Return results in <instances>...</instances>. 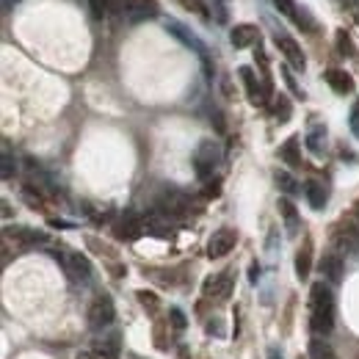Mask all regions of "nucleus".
I'll list each match as a JSON object with an SVG mask.
<instances>
[{
  "label": "nucleus",
  "mask_w": 359,
  "mask_h": 359,
  "mask_svg": "<svg viewBox=\"0 0 359 359\" xmlns=\"http://www.w3.org/2000/svg\"><path fill=\"white\" fill-rule=\"evenodd\" d=\"M304 196H307V202L313 205L315 210H323L326 208V188H323V182H318V180H310L307 185H304Z\"/></svg>",
  "instance_id": "16"
},
{
  "label": "nucleus",
  "mask_w": 359,
  "mask_h": 359,
  "mask_svg": "<svg viewBox=\"0 0 359 359\" xmlns=\"http://www.w3.org/2000/svg\"><path fill=\"white\" fill-rule=\"evenodd\" d=\"M14 172H17V166H14V161H11V155H8V149H3V180H11L14 177Z\"/></svg>",
  "instance_id": "28"
},
{
  "label": "nucleus",
  "mask_w": 359,
  "mask_h": 359,
  "mask_svg": "<svg viewBox=\"0 0 359 359\" xmlns=\"http://www.w3.org/2000/svg\"><path fill=\"white\" fill-rule=\"evenodd\" d=\"M158 14V3L155 0H133L130 3V11H128V20H149V17H155Z\"/></svg>",
  "instance_id": "14"
},
{
  "label": "nucleus",
  "mask_w": 359,
  "mask_h": 359,
  "mask_svg": "<svg viewBox=\"0 0 359 359\" xmlns=\"http://www.w3.org/2000/svg\"><path fill=\"white\" fill-rule=\"evenodd\" d=\"M276 185H279L285 194H296V191H299V182L293 180V175H287V172H276Z\"/></svg>",
  "instance_id": "25"
},
{
  "label": "nucleus",
  "mask_w": 359,
  "mask_h": 359,
  "mask_svg": "<svg viewBox=\"0 0 359 359\" xmlns=\"http://www.w3.org/2000/svg\"><path fill=\"white\" fill-rule=\"evenodd\" d=\"M279 213H282V219L287 222L290 232H296V226H299V213H296V208H293L290 199H279Z\"/></svg>",
  "instance_id": "24"
},
{
  "label": "nucleus",
  "mask_w": 359,
  "mask_h": 359,
  "mask_svg": "<svg viewBox=\"0 0 359 359\" xmlns=\"http://www.w3.org/2000/svg\"><path fill=\"white\" fill-rule=\"evenodd\" d=\"M348 3H357V0H348Z\"/></svg>",
  "instance_id": "39"
},
{
  "label": "nucleus",
  "mask_w": 359,
  "mask_h": 359,
  "mask_svg": "<svg viewBox=\"0 0 359 359\" xmlns=\"http://www.w3.org/2000/svg\"><path fill=\"white\" fill-rule=\"evenodd\" d=\"M320 273H323V279H329L332 285L343 282V273H346L343 257H340V255H323V260H320Z\"/></svg>",
  "instance_id": "9"
},
{
  "label": "nucleus",
  "mask_w": 359,
  "mask_h": 359,
  "mask_svg": "<svg viewBox=\"0 0 359 359\" xmlns=\"http://www.w3.org/2000/svg\"><path fill=\"white\" fill-rule=\"evenodd\" d=\"M97 354L105 359H116L119 357V337L111 334L108 340H100V343H97Z\"/></svg>",
  "instance_id": "23"
},
{
  "label": "nucleus",
  "mask_w": 359,
  "mask_h": 359,
  "mask_svg": "<svg viewBox=\"0 0 359 359\" xmlns=\"http://www.w3.org/2000/svg\"><path fill=\"white\" fill-rule=\"evenodd\" d=\"M191 208H194L191 196H188V194H182V191H177V188L163 191V194H161V199H158V210H161V213H166L169 219H182V216H188V213H191Z\"/></svg>",
  "instance_id": "3"
},
{
  "label": "nucleus",
  "mask_w": 359,
  "mask_h": 359,
  "mask_svg": "<svg viewBox=\"0 0 359 359\" xmlns=\"http://www.w3.org/2000/svg\"><path fill=\"white\" fill-rule=\"evenodd\" d=\"M14 238H17L20 243H28V246H34V243H45L47 241L45 232H36V229H28V226H17V229H14Z\"/></svg>",
  "instance_id": "21"
},
{
  "label": "nucleus",
  "mask_w": 359,
  "mask_h": 359,
  "mask_svg": "<svg viewBox=\"0 0 359 359\" xmlns=\"http://www.w3.org/2000/svg\"><path fill=\"white\" fill-rule=\"evenodd\" d=\"M116 318V307L111 302V296H97L89 307V323L91 329H108Z\"/></svg>",
  "instance_id": "6"
},
{
  "label": "nucleus",
  "mask_w": 359,
  "mask_h": 359,
  "mask_svg": "<svg viewBox=\"0 0 359 359\" xmlns=\"http://www.w3.org/2000/svg\"><path fill=\"white\" fill-rule=\"evenodd\" d=\"M91 6V14L97 17V20H102L108 11H111V0H89Z\"/></svg>",
  "instance_id": "26"
},
{
  "label": "nucleus",
  "mask_w": 359,
  "mask_h": 359,
  "mask_svg": "<svg viewBox=\"0 0 359 359\" xmlns=\"http://www.w3.org/2000/svg\"><path fill=\"white\" fill-rule=\"evenodd\" d=\"M310 359H340V357L334 354V348H332L326 340L313 337V340H310Z\"/></svg>",
  "instance_id": "19"
},
{
  "label": "nucleus",
  "mask_w": 359,
  "mask_h": 359,
  "mask_svg": "<svg viewBox=\"0 0 359 359\" xmlns=\"http://www.w3.org/2000/svg\"><path fill=\"white\" fill-rule=\"evenodd\" d=\"M257 28L255 25H235L232 28V34H229V42H232V47H249L257 42Z\"/></svg>",
  "instance_id": "13"
},
{
  "label": "nucleus",
  "mask_w": 359,
  "mask_h": 359,
  "mask_svg": "<svg viewBox=\"0 0 359 359\" xmlns=\"http://www.w3.org/2000/svg\"><path fill=\"white\" fill-rule=\"evenodd\" d=\"M238 75H241V78H243V83H246V94H249L252 105H266L271 97H273V91H271V81L269 78L257 81V75H255V69H252V67H241V69H238Z\"/></svg>",
  "instance_id": "4"
},
{
  "label": "nucleus",
  "mask_w": 359,
  "mask_h": 359,
  "mask_svg": "<svg viewBox=\"0 0 359 359\" xmlns=\"http://www.w3.org/2000/svg\"><path fill=\"white\" fill-rule=\"evenodd\" d=\"M116 235H119L122 241H135V238L141 235V222L135 219L133 213H128V216L119 222V226H116Z\"/></svg>",
  "instance_id": "17"
},
{
  "label": "nucleus",
  "mask_w": 359,
  "mask_h": 359,
  "mask_svg": "<svg viewBox=\"0 0 359 359\" xmlns=\"http://www.w3.org/2000/svg\"><path fill=\"white\" fill-rule=\"evenodd\" d=\"M310 271H313V241L307 238L302 243V249L296 252V273H299V279H307Z\"/></svg>",
  "instance_id": "12"
},
{
  "label": "nucleus",
  "mask_w": 359,
  "mask_h": 359,
  "mask_svg": "<svg viewBox=\"0 0 359 359\" xmlns=\"http://www.w3.org/2000/svg\"><path fill=\"white\" fill-rule=\"evenodd\" d=\"M235 243H238V232H235V229H229V226L216 229V232L210 235V241H208V257H210V260L226 257V255L235 249Z\"/></svg>",
  "instance_id": "5"
},
{
  "label": "nucleus",
  "mask_w": 359,
  "mask_h": 359,
  "mask_svg": "<svg viewBox=\"0 0 359 359\" xmlns=\"http://www.w3.org/2000/svg\"><path fill=\"white\" fill-rule=\"evenodd\" d=\"M337 47H340V53H343V55H348V53H351V42H348V36H346L343 31L337 34Z\"/></svg>",
  "instance_id": "32"
},
{
  "label": "nucleus",
  "mask_w": 359,
  "mask_h": 359,
  "mask_svg": "<svg viewBox=\"0 0 359 359\" xmlns=\"http://www.w3.org/2000/svg\"><path fill=\"white\" fill-rule=\"evenodd\" d=\"M169 315H172V323H175V329H185V323H188V320H185V315L180 313L177 307H172V310H169Z\"/></svg>",
  "instance_id": "31"
},
{
  "label": "nucleus",
  "mask_w": 359,
  "mask_h": 359,
  "mask_svg": "<svg viewBox=\"0 0 359 359\" xmlns=\"http://www.w3.org/2000/svg\"><path fill=\"white\" fill-rule=\"evenodd\" d=\"M310 326L315 334H332L334 329V293L326 282H315L310 290Z\"/></svg>",
  "instance_id": "1"
},
{
  "label": "nucleus",
  "mask_w": 359,
  "mask_h": 359,
  "mask_svg": "<svg viewBox=\"0 0 359 359\" xmlns=\"http://www.w3.org/2000/svg\"><path fill=\"white\" fill-rule=\"evenodd\" d=\"M348 125H351V133L359 138V102L351 105V116H348Z\"/></svg>",
  "instance_id": "30"
},
{
  "label": "nucleus",
  "mask_w": 359,
  "mask_h": 359,
  "mask_svg": "<svg viewBox=\"0 0 359 359\" xmlns=\"http://www.w3.org/2000/svg\"><path fill=\"white\" fill-rule=\"evenodd\" d=\"M357 222H359V202H357Z\"/></svg>",
  "instance_id": "38"
},
{
  "label": "nucleus",
  "mask_w": 359,
  "mask_h": 359,
  "mask_svg": "<svg viewBox=\"0 0 359 359\" xmlns=\"http://www.w3.org/2000/svg\"><path fill=\"white\" fill-rule=\"evenodd\" d=\"M323 141H326V128H323V125H313L310 133H307V147H310V152L320 155V152H323Z\"/></svg>",
  "instance_id": "20"
},
{
  "label": "nucleus",
  "mask_w": 359,
  "mask_h": 359,
  "mask_svg": "<svg viewBox=\"0 0 359 359\" xmlns=\"http://www.w3.org/2000/svg\"><path fill=\"white\" fill-rule=\"evenodd\" d=\"M279 158H282L285 163H290V166H302V152H299V138H296V135L282 144Z\"/></svg>",
  "instance_id": "18"
},
{
  "label": "nucleus",
  "mask_w": 359,
  "mask_h": 359,
  "mask_svg": "<svg viewBox=\"0 0 359 359\" xmlns=\"http://www.w3.org/2000/svg\"><path fill=\"white\" fill-rule=\"evenodd\" d=\"M75 359H97V357H94V354H89V351H81Z\"/></svg>",
  "instance_id": "36"
},
{
  "label": "nucleus",
  "mask_w": 359,
  "mask_h": 359,
  "mask_svg": "<svg viewBox=\"0 0 359 359\" xmlns=\"http://www.w3.org/2000/svg\"><path fill=\"white\" fill-rule=\"evenodd\" d=\"M138 302L149 310V313H155L158 310V296L155 293H147V290H138Z\"/></svg>",
  "instance_id": "27"
},
{
  "label": "nucleus",
  "mask_w": 359,
  "mask_h": 359,
  "mask_svg": "<svg viewBox=\"0 0 359 359\" xmlns=\"http://www.w3.org/2000/svg\"><path fill=\"white\" fill-rule=\"evenodd\" d=\"M299 359H302V357H299Z\"/></svg>",
  "instance_id": "40"
},
{
  "label": "nucleus",
  "mask_w": 359,
  "mask_h": 359,
  "mask_svg": "<svg viewBox=\"0 0 359 359\" xmlns=\"http://www.w3.org/2000/svg\"><path fill=\"white\" fill-rule=\"evenodd\" d=\"M269 359H282V351L279 348H269Z\"/></svg>",
  "instance_id": "34"
},
{
  "label": "nucleus",
  "mask_w": 359,
  "mask_h": 359,
  "mask_svg": "<svg viewBox=\"0 0 359 359\" xmlns=\"http://www.w3.org/2000/svg\"><path fill=\"white\" fill-rule=\"evenodd\" d=\"M273 3H276V8H279L285 17H290V20H293V14H296V8H299L293 0H273Z\"/></svg>",
  "instance_id": "29"
},
{
  "label": "nucleus",
  "mask_w": 359,
  "mask_h": 359,
  "mask_svg": "<svg viewBox=\"0 0 359 359\" xmlns=\"http://www.w3.org/2000/svg\"><path fill=\"white\" fill-rule=\"evenodd\" d=\"M276 47H279V53L287 58V64L293 67V69H304L307 67V58H304V53H302V47L296 39H290V36H276Z\"/></svg>",
  "instance_id": "8"
},
{
  "label": "nucleus",
  "mask_w": 359,
  "mask_h": 359,
  "mask_svg": "<svg viewBox=\"0 0 359 359\" xmlns=\"http://www.w3.org/2000/svg\"><path fill=\"white\" fill-rule=\"evenodd\" d=\"M219 163H222V147H219V141H213V138L199 141V147L194 152V169H196V175L202 180H208L216 172Z\"/></svg>",
  "instance_id": "2"
},
{
  "label": "nucleus",
  "mask_w": 359,
  "mask_h": 359,
  "mask_svg": "<svg viewBox=\"0 0 359 359\" xmlns=\"http://www.w3.org/2000/svg\"><path fill=\"white\" fill-rule=\"evenodd\" d=\"M326 83L337 91V94H348V91L354 89L351 75H348V72H343V69H329V72H326Z\"/></svg>",
  "instance_id": "15"
},
{
  "label": "nucleus",
  "mask_w": 359,
  "mask_h": 359,
  "mask_svg": "<svg viewBox=\"0 0 359 359\" xmlns=\"http://www.w3.org/2000/svg\"><path fill=\"white\" fill-rule=\"evenodd\" d=\"M61 263H64V269L69 271L75 279H89L91 266L83 255H64V257H61Z\"/></svg>",
  "instance_id": "11"
},
{
  "label": "nucleus",
  "mask_w": 359,
  "mask_h": 359,
  "mask_svg": "<svg viewBox=\"0 0 359 359\" xmlns=\"http://www.w3.org/2000/svg\"><path fill=\"white\" fill-rule=\"evenodd\" d=\"M337 243L346 252H359V224H354V222H340L337 224Z\"/></svg>",
  "instance_id": "10"
},
{
  "label": "nucleus",
  "mask_w": 359,
  "mask_h": 359,
  "mask_svg": "<svg viewBox=\"0 0 359 359\" xmlns=\"http://www.w3.org/2000/svg\"><path fill=\"white\" fill-rule=\"evenodd\" d=\"M257 276H260V266H252V282H257Z\"/></svg>",
  "instance_id": "35"
},
{
  "label": "nucleus",
  "mask_w": 359,
  "mask_h": 359,
  "mask_svg": "<svg viewBox=\"0 0 359 359\" xmlns=\"http://www.w3.org/2000/svg\"><path fill=\"white\" fill-rule=\"evenodd\" d=\"M3 8L8 11V8H11V0H3Z\"/></svg>",
  "instance_id": "37"
},
{
  "label": "nucleus",
  "mask_w": 359,
  "mask_h": 359,
  "mask_svg": "<svg viewBox=\"0 0 359 359\" xmlns=\"http://www.w3.org/2000/svg\"><path fill=\"white\" fill-rule=\"evenodd\" d=\"M205 196H208V199H210V196H219V180L208 182V188H205Z\"/></svg>",
  "instance_id": "33"
},
{
  "label": "nucleus",
  "mask_w": 359,
  "mask_h": 359,
  "mask_svg": "<svg viewBox=\"0 0 359 359\" xmlns=\"http://www.w3.org/2000/svg\"><path fill=\"white\" fill-rule=\"evenodd\" d=\"M232 287H235V271L226 269V271H222V273H216V276H208V282H205V296L213 299V302H222V299H226V296L232 293Z\"/></svg>",
  "instance_id": "7"
},
{
  "label": "nucleus",
  "mask_w": 359,
  "mask_h": 359,
  "mask_svg": "<svg viewBox=\"0 0 359 359\" xmlns=\"http://www.w3.org/2000/svg\"><path fill=\"white\" fill-rule=\"evenodd\" d=\"M271 102H273V116H276L279 122H287V119H290V111H293V108H290V100H287L285 94H273Z\"/></svg>",
  "instance_id": "22"
}]
</instances>
